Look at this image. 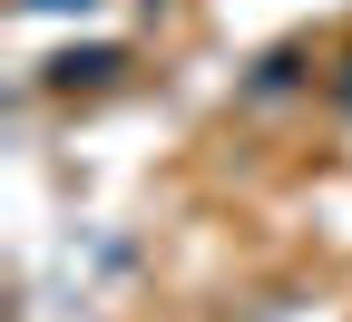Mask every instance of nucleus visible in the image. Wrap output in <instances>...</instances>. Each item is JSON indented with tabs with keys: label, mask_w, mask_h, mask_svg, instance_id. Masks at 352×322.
I'll list each match as a JSON object with an SVG mask.
<instances>
[{
	"label": "nucleus",
	"mask_w": 352,
	"mask_h": 322,
	"mask_svg": "<svg viewBox=\"0 0 352 322\" xmlns=\"http://www.w3.org/2000/svg\"><path fill=\"white\" fill-rule=\"evenodd\" d=\"M118 69H127V49H118V39H88V49L69 39V49H50V59H39V88H59V98H78V88H108Z\"/></svg>",
	"instance_id": "f257e3e1"
},
{
	"label": "nucleus",
	"mask_w": 352,
	"mask_h": 322,
	"mask_svg": "<svg viewBox=\"0 0 352 322\" xmlns=\"http://www.w3.org/2000/svg\"><path fill=\"white\" fill-rule=\"evenodd\" d=\"M303 69H314V59L284 39V49H264V59L245 69V98H294V88H303Z\"/></svg>",
	"instance_id": "f03ea898"
},
{
	"label": "nucleus",
	"mask_w": 352,
	"mask_h": 322,
	"mask_svg": "<svg viewBox=\"0 0 352 322\" xmlns=\"http://www.w3.org/2000/svg\"><path fill=\"white\" fill-rule=\"evenodd\" d=\"M10 10H30V20H88L98 0H10Z\"/></svg>",
	"instance_id": "7ed1b4c3"
},
{
	"label": "nucleus",
	"mask_w": 352,
	"mask_h": 322,
	"mask_svg": "<svg viewBox=\"0 0 352 322\" xmlns=\"http://www.w3.org/2000/svg\"><path fill=\"white\" fill-rule=\"evenodd\" d=\"M323 88H333V108H342V117H352V49H342V59H333V69H323Z\"/></svg>",
	"instance_id": "20e7f679"
}]
</instances>
